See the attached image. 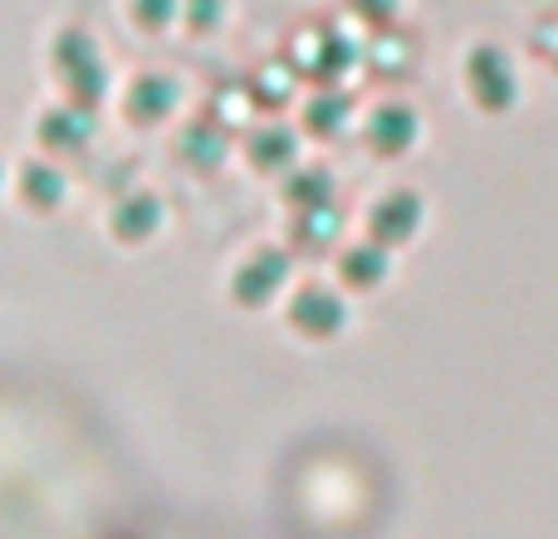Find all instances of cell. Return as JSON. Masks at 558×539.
I'll use <instances>...</instances> for the list:
<instances>
[{
    "instance_id": "e0dca14e",
    "label": "cell",
    "mask_w": 558,
    "mask_h": 539,
    "mask_svg": "<svg viewBox=\"0 0 558 539\" xmlns=\"http://www.w3.org/2000/svg\"><path fill=\"white\" fill-rule=\"evenodd\" d=\"M177 15H182V0H133V20L153 35H162Z\"/></svg>"
},
{
    "instance_id": "2e32d148",
    "label": "cell",
    "mask_w": 558,
    "mask_h": 539,
    "mask_svg": "<svg viewBox=\"0 0 558 539\" xmlns=\"http://www.w3.org/2000/svg\"><path fill=\"white\" fill-rule=\"evenodd\" d=\"M182 153H186V163L221 167V157H226V137L216 133L211 123H196V128H186V137H182Z\"/></svg>"
},
{
    "instance_id": "52a82bcc",
    "label": "cell",
    "mask_w": 558,
    "mask_h": 539,
    "mask_svg": "<svg viewBox=\"0 0 558 539\" xmlns=\"http://www.w3.org/2000/svg\"><path fill=\"white\" fill-rule=\"evenodd\" d=\"M123 108H128V118H133L137 128L162 123V118L177 108V84H172L167 74H143L133 88H128Z\"/></svg>"
},
{
    "instance_id": "5bb4252c",
    "label": "cell",
    "mask_w": 558,
    "mask_h": 539,
    "mask_svg": "<svg viewBox=\"0 0 558 539\" xmlns=\"http://www.w3.org/2000/svg\"><path fill=\"white\" fill-rule=\"evenodd\" d=\"M20 196H25V206H35V212H54L59 196H64V177L45 163H29L25 172H20Z\"/></svg>"
},
{
    "instance_id": "9a60e30c",
    "label": "cell",
    "mask_w": 558,
    "mask_h": 539,
    "mask_svg": "<svg viewBox=\"0 0 558 539\" xmlns=\"http://www.w3.org/2000/svg\"><path fill=\"white\" fill-rule=\"evenodd\" d=\"M54 74L59 79H69V74H78V69H88V64H98V45H94V35H84V29H64V35L54 39Z\"/></svg>"
},
{
    "instance_id": "5b68a950",
    "label": "cell",
    "mask_w": 558,
    "mask_h": 539,
    "mask_svg": "<svg viewBox=\"0 0 558 539\" xmlns=\"http://www.w3.org/2000/svg\"><path fill=\"white\" fill-rule=\"evenodd\" d=\"M363 137L377 157H402V153H412V143L422 137V123H416V113L407 104H383V108H373Z\"/></svg>"
},
{
    "instance_id": "8fae6325",
    "label": "cell",
    "mask_w": 558,
    "mask_h": 539,
    "mask_svg": "<svg viewBox=\"0 0 558 539\" xmlns=\"http://www.w3.org/2000/svg\"><path fill=\"white\" fill-rule=\"evenodd\" d=\"M294 153H299V143H294V133L289 128H260V133L251 137V163L260 167V172H289L294 167Z\"/></svg>"
},
{
    "instance_id": "4fadbf2b",
    "label": "cell",
    "mask_w": 558,
    "mask_h": 539,
    "mask_svg": "<svg viewBox=\"0 0 558 539\" xmlns=\"http://www.w3.org/2000/svg\"><path fill=\"white\" fill-rule=\"evenodd\" d=\"M284 202L294 206V212H314V206H328L333 202V177L324 172V167H304V172H294L284 182Z\"/></svg>"
},
{
    "instance_id": "6da1fadb",
    "label": "cell",
    "mask_w": 558,
    "mask_h": 539,
    "mask_svg": "<svg viewBox=\"0 0 558 539\" xmlns=\"http://www.w3.org/2000/svg\"><path fill=\"white\" fill-rule=\"evenodd\" d=\"M465 94H471L485 113H505V108H514V98H520V79H514L510 55L495 49V45L471 49V59H465Z\"/></svg>"
},
{
    "instance_id": "ba28073f",
    "label": "cell",
    "mask_w": 558,
    "mask_h": 539,
    "mask_svg": "<svg viewBox=\"0 0 558 539\" xmlns=\"http://www.w3.org/2000/svg\"><path fill=\"white\" fill-rule=\"evenodd\" d=\"M88 137H94V113L74 108V104L45 113V123H39V143H45L49 153H84Z\"/></svg>"
},
{
    "instance_id": "30bf717a",
    "label": "cell",
    "mask_w": 558,
    "mask_h": 539,
    "mask_svg": "<svg viewBox=\"0 0 558 539\" xmlns=\"http://www.w3.org/2000/svg\"><path fill=\"white\" fill-rule=\"evenodd\" d=\"M162 226V202L157 196H128V202H118L113 212V236H123V241H147V236Z\"/></svg>"
},
{
    "instance_id": "ac0fdd59",
    "label": "cell",
    "mask_w": 558,
    "mask_h": 539,
    "mask_svg": "<svg viewBox=\"0 0 558 539\" xmlns=\"http://www.w3.org/2000/svg\"><path fill=\"white\" fill-rule=\"evenodd\" d=\"M182 20H186V29H192V35H211V29L226 20V5H221V0H186Z\"/></svg>"
},
{
    "instance_id": "d6986e66",
    "label": "cell",
    "mask_w": 558,
    "mask_h": 539,
    "mask_svg": "<svg viewBox=\"0 0 558 539\" xmlns=\"http://www.w3.org/2000/svg\"><path fill=\"white\" fill-rule=\"evenodd\" d=\"M348 10H353V15H363L367 25H383V20L397 15V0H348Z\"/></svg>"
},
{
    "instance_id": "7a4b0ae2",
    "label": "cell",
    "mask_w": 558,
    "mask_h": 539,
    "mask_svg": "<svg viewBox=\"0 0 558 539\" xmlns=\"http://www.w3.org/2000/svg\"><path fill=\"white\" fill-rule=\"evenodd\" d=\"M422 216H426V206H422V196L416 192H387L383 202L367 212V241H377V245H407L416 231H422Z\"/></svg>"
},
{
    "instance_id": "8992f818",
    "label": "cell",
    "mask_w": 558,
    "mask_h": 539,
    "mask_svg": "<svg viewBox=\"0 0 558 539\" xmlns=\"http://www.w3.org/2000/svg\"><path fill=\"white\" fill-rule=\"evenodd\" d=\"M338 231H343V216H338V206H314V212H294V221H289V245H294L299 255H324L338 245Z\"/></svg>"
},
{
    "instance_id": "3957f363",
    "label": "cell",
    "mask_w": 558,
    "mask_h": 539,
    "mask_svg": "<svg viewBox=\"0 0 558 539\" xmlns=\"http://www.w3.org/2000/svg\"><path fill=\"white\" fill-rule=\"evenodd\" d=\"M289 324H294V334H304V338H333V334H343L348 309L333 289L308 285L289 299Z\"/></svg>"
},
{
    "instance_id": "277c9868",
    "label": "cell",
    "mask_w": 558,
    "mask_h": 539,
    "mask_svg": "<svg viewBox=\"0 0 558 539\" xmlns=\"http://www.w3.org/2000/svg\"><path fill=\"white\" fill-rule=\"evenodd\" d=\"M284 279H289V255L284 251H255L251 261L235 270L231 295L241 299L245 309H260V304H270V299L279 295Z\"/></svg>"
},
{
    "instance_id": "9c48e42d",
    "label": "cell",
    "mask_w": 558,
    "mask_h": 539,
    "mask_svg": "<svg viewBox=\"0 0 558 539\" xmlns=\"http://www.w3.org/2000/svg\"><path fill=\"white\" fill-rule=\"evenodd\" d=\"M387 270H392V261H387V245L367 241V245H353V251L338 261V279H343L348 289H377L387 279Z\"/></svg>"
},
{
    "instance_id": "7c38bea8",
    "label": "cell",
    "mask_w": 558,
    "mask_h": 539,
    "mask_svg": "<svg viewBox=\"0 0 558 539\" xmlns=\"http://www.w3.org/2000/svg\"><path fill=\"white\" fill-rule=\"evenodd\" d=\"M304 128L314 137H338L348 128V98L338 94V88L314 94V98H308V108H304Z\"/></svg>"
}]
</instances>
